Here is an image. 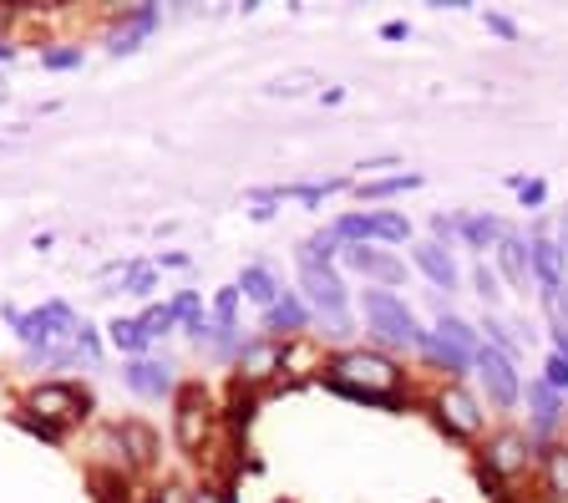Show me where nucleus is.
<instances>
[{
    "mask_svg": "<svg viewBox=\"0 0 568 503\" xmlns=\"http://www.w3.org/2000/svg\"><path fill=\"white\" fill-rule=\"evenodd\" d=\"M325 382H331L335 392L355 396V402H396L406 386V372L386 356V351L351 346V351L325 361Z\"/></svg>",
    "mask_w": 568,
    "mask_h": 503,
    "instance_id": "f257e3e1",
    "label": "nucleus"
},
{
    "mask_svg": "<svg viewBox=\"0 0 568 503\" xmlns=\"http://www.w3.org/2000/svg\"><path fill=\"white\" fill-rule=\"evenodd\" d=\"M355 311H361V321H366L371 341H381V346L416 351V356H422V346L432 341V331L422 325V315H416L412 305H406V295H396V290L366 285L361 295H355Z\"/></svg>",
    "mask_w": 568,
    "mask_h": 503,
    "instance_id": "f03ea898",
    "label": "nucleus"
},
{
    "mask_svg": "<svg viewBox=\"0 0 568 503\" xmlns=\"http://www.w3.org/2000/svg\"><path fill=\"white\" fill-rule=\"evenodd\" d=\"M300 300L310 305V315H325V321L335 325V331H351V285L341 280V270L335 264H310L300 260Z\"/></svg>",
    "mask_w": 568,
    "mask_h": 503,
    "instance_id": "7ed1b4c3",
    "label": "nucleus"
},
{
    "mask_svg": "<svg viewBox=\"0 0 568 503\" xmlns=\"http://www.w3.org/2000/svg\"><path fill=\"white\" fill-rule=\"evenodd\" d=\"M528 275H532L538 300H544L548 311H558V295H564V285H568V260H564V250L554 244L548 219H538V224L528 229Z\"/></svg>",
    "mask_w": 568,
    "mask_h": 503,
    "instance_id": "20e7f679",
    "label": "nucleus"
},
{
    "mask_svg": "<svg viewBox=\"0 0 568 503\" xmlns=\"http://www.w3.org/2000/svg\"><path fill=\"white\" fill-rule=\"evenodd\" d=\"M6 321L16 325V335L26 341V351L57 346L61 335H77V325H82L67 300H47V305H36V311H16V305H6Z\"/></svg>",
    "mask_w": 568,
    "mask_h": 503,
    "instance_id": "39448f33",
    "label": "nucleus"
},
{
    "mask_svg": "<svg viewBox=\"0 0 568 503\" xmlns=\"http://www.w3.org/2000/svg\"><path fill=\"white\" fill-rule=\"evenodd\" d=\"M335 240L341 244H406L412 240V219L390 214V209H355L335 219Z\"/></svg>",
    "mask_w": 568,
    "mask_h": 503,
    "instance_id": "423d86ee",
    "label": "nucleus"
},
{
    "mask_svg": "<svg viewBox=\"0 0 568 503\" xmlns=\"http://www.w3.org/2000/svg\"><path fill=\"white\" fill-rule=\"evenodd\" d=\"M26 412H36L41 437H57V427H67V422H77L87 412V392H77L71 382H41L26 396Z\"/></svg>",
    "mask_w": 568,
    "mask_h": 503,
    "instance_id": "0eeeda50",
    "label": "nucleus"
},
{
    "mask_svg": "<svg viewBox=\"0 0 568 503\" xmlns=\"http://www.w3.org/2000/svg\"><path fill=\"white\" fill-rule=\"evenodd\" d=\"M432 412L452 437H483L487 427V402L477 392H467L462 382H442V392L432 396Z\"/></svg>",
    "mask_w": 568,
    "mask_h": 503,
    "instance_id": "6e6552de",
    "label": "nucleus"
},
{
    "mask_svg": "<svg viewBox=\"0 0 568 503\" xmlns=\"http://www.w3.org/2000/svg\"><path fill=\"white\" fill-rule=\"evenodd\" d=\"M473 372H477V382H483V392H487V408L513 412L523 402V372H518V361H508L503 351L477 346Z\"/></svg>",
    "mask_w": 568,
    "mask_h": 503,
    "instance_id": "1a4fd4ad",
    "label": "nucleus"
},
{
    "mask_svg": "<svg viewBox=\"0 0 568 503\" xmlns=\"http://www.w3.org/2000/svg\"><path fill=\"white\" fill-rule=\"evenodd\" d=\"M173 437H178V447H183V453L203 457V447H209V437H213V402H209V392H203V386H183V392H178V402H173Z\"/></svg>",
    "mask_w": 568,
    "mask_h": 503,
    "instance_id": "9d476101",
    "label": "nucleus"
},
{
    "mask_svg": "<svg viewBox=\"0 0 568 503\" xmlns=\"http://www.w3.org/2000/svg\"><path fill=\"white\" fill-rule=\"evenodd\" d=\"M523 402H528V443H558V427L568 422V396H558L544 376H532V382H523Z\"/></svg>",
    "mask_w": 568,
    "mask_h": 503,
    "instance_id": "9b49d317",
    "label": "nucleus"
},
{
    "mask_svg": "<svg viewBox=\"0 0 568 503\" xmlns=\"http://www.w3.org/2000/svg\"><path fill=\"white\" fill-rule=\"evenodd\" d=\"M532 453H538V447L528 443V432L503 427V432H493V437H487V447H483V473H487V479L513 483V479H523V473H528Z\"/></svg>",
    "mask_w": 568,
    "mask_h": 503,
    "instance_id": "f8f14e48",
    "label": "nucleus"
},
{
    "mask_svg": "<svg viewBox=\"0 0 568 503\" xmlns=\"http://www.w3.org/2000/svg\"><path fill=\"white\" fill-rule=\"evenodd\" d=\"M341 264L351 270V275L366 280V285H381V290L406 285V264L396 260L390 250H381V244H345V250H341Z\"/></svg>",
    "mask_w": 568,
    "mask_h": 503,
    "instance_id": "ddd939ff",
    "label": "nucleus"
},
{
    "mask_svg": "<svg viewBox=\"0 0 568 503\" xmlns=\"http://www.w3.org/2000/svg\"><path fill=\"white\" fill-rule=\"evenodd\" d=\"M122 382H128V392L148 396V402H163V396H173V361L168 356H138L122 366Z\"/></svg>",
    "mask_w": 568,
    "mask_h": 503,
    "instance_id": "4468645a",
    "label": "nucleus"
},
{
    "mask_svg": "<svg viewBox=\"0 0 568 503\" xmlns=\"http://www.w3.org/2000/svg\"><path fill=\"white\" fill-rule=\"evenodd\" d=\"M239 382H270L274 372H284V341H270V335H254V341H244V351H239Z\"/></svg>",
    "mask_w": 568,
    "mask_h": 503,
    "instance_id": "2eb2a0df",
    "label": "nucleus"
},
{
    "mask_svg": "<svg viewBox=\"0 0 568 503\" xmlns=\"http://www.w3.org/2000/svg\"><path fill=\"white\" fill-rule=\"evenodd\" d=\"M412 264L422 270L426 280H432V290H462V270H457V260H452V250L447 244H437V240H416L412 244Z\"/></svg>",
    "mask_w": 568,
    "mask_h": 503,
    "instance_id": "dca6fc26",
    "label": "nucleus"
},
{
    "mask_svg": "<svg viewBox=\"0 0 568 503\" xmlns=\"http://www.w3.org/2000/svg\"><path fill=\"white\" fill-rule=\"evenodd\" d=\"M260 325H264V335H270V341H295V335L310 331V305L300 300V290H284L270 311H264Z\"/></svg>",
    "mask_w": 568,
    "mask_h": 503,
    "instance_id": "f3484780",
    "label": "nucleus"
},
{
    "mask_svg": "<svg viewBox=\"0 0 568 503\" xmlns=\"http://www.w3.org/2000/svg\"><path fill=\"white\" fill-rule=\"evenodd\" d=\"M158 26H163V11H158V6H132V11L118 16V31H112V47L106 51H112V57H132Z\"/></svg>",
    "mask_w": 568,
    "mask_h": 503,
    "instance_id": "a211bd4d",
    "label": "nucleus"
},
{
    "mask_svg": "<svg viewBox=\"0 0 568 503\" xmlns=\"http://www.w3.org/2000/svg\"><path fill=\"white\" fill-rule=\"evenodd\" d=\"M493 264H497V275H503V285L532 290V275H528V234L508 229V234L497 240V250H493Z\"/></svg>",
    "mask_w": 568,
    "mask_h": 503,
    "instance_id": "6ab92c4d",
    "label": "nucleus"
},
{
    "mask_svg": "<svg viewBox=\"0 0 568 503\" xmlns=\"http://www.w3.org/2000/svg\"><path fill=\"white\" fill-rule=\"evenodd\" d=\"M508 234V224L497 214H483V209H462L457 219V244L462 250H477V260H483L487 250H497V240Z\"/></svg>",
    "mask_w": 568,
    "mask_h": 503,
    "instance_id": "aec40b11",
    "label": "nucleus"
},
{
    "mask_svg": "<svg viewBox=\"0 0 568 503\" xmlns=\"http://www.w3.org/2000/svg\"><path fill=\"white\" fill-rule=\"evenodd\" d=\"M422 183H426V173H416V168H402V173L361 179V183H355V193H361V204H386V199H396V193H416Z\"/></svg>",
    "mask_w": 568,
    "mask_h": 503,
    "instance_id": "412c9836",
    "label": "nucleus"
},
{
    "mask_svg": "<svg viewBox=\"0 0 568 503\" xmlns=\"http://www.w3.org/2000/svg\"><path fill=\"white\" fill-rule=\"evenodd\" d=\"M538 479H544V493L554 503H568V437L538 447Z\"/></svg>",
    "mask_w": 568,
    "mask_h": 503,
    "instance_id": "4be33fe9",
    "label": "nucleus"
},
{
    "mask_svg": "<svg viewBox=\"0 0 568 503\" xmlns=\"http://www.w3.org/2000/svg\"><path fill=\"white\" fill-rule=\"evenodd\" d=\"M422 361H426V366H432V372H442V376H447V382H462V376L473 372V356H467V351H462V346H452V341H442L437 331H432V341H426V346H422Z\"/></svg>",
    "mask_w": 568,
    "mask_h": 503,
    "instance_id": "5701e85b",
    "label": "nucleus"
},
{
    "mask_svg": "<svg viewBox=\"0 0 568 503\" xmlns=\"http://www.w3.org/2000/svg\"><path fill=\"white\" fill-rule=\"evenodd\" d=\"M234 285H239V295H244V300H254V305H264V311H270L274 300L284 295V285H280V280H274V270H270V264H244V270H239V280H234Z\"/></svg>",
    "mask_w": 568,
    "mask_h": 503,
    "instance_id": "b1692460",
    "label": "nucleus"
},
{
    "mask_svg": "<svg viewBox=\"0 0 568 503\" xmlns=\"http://www.w3.org/2000/svg\"><path fill=\"white\" fill-rule=\"evenodd\" d=\"M106 341H112V346H118L128 361L148 356V346H153V341H148V331H142L138 315H118V321L106 325Z\"/></svg>",
    "mask_w": 568,
    "mask_h": 503,
    "instance_id": "393cba45",
    "label": "nucleus"
},
{
    "mask_svg": "<svg viewBox=\"0 0 568 503\" xmlns=\"http://www.w3.org/2000/svg\"><path fill=\"white\" fill-rule=\"evenodd\" d=\"M432 331H437L442 341H452V346H462L467 356H477V346H483V331H477V321H467V315H457V311H442Z\"/></svg>",
    "mask_w": 568,
    "mask_h": 503,
    "instance_id": "a878e982",
    "label": "nucleus"
},
{
    "mask_svg": "<svg viewBox=\"0 0 568 503\" xmlns=\"http://www.w3.org/2000/svg\"><path fill=\"white\" fill-rule=\"evenodd\" d=\"M467 280H473V295L477 300H487V311H497L503 305V275H497V264H487V260H473V270H467Z\"/></svg>",
    "mask_w": 568,
    "mask_h": 503,
    "instance_id": "bb28decb",
    "label": "nucleus"
},
{
    "mask_svg": "<svg viewBox=\"0 0 568 503\" xmlns=\"http://www.w3.org/2000/svg\"><path fill=\"white\" fill-rule=\"evenodd\" d=\"M118 443H122V453L132 447V463H138V467H148L158 457V437L142 427V422H122V427H118Z\"/></svg>",
    "mask_w": 568,
    "mask_h": 503,
    "instance_id": "cd10ccee",
    "label": "nucleus"
},
{
    "mask_svg": "<svg viewBox=\"0 0 568 503\" xmlns=\"http://www.w3.org/2000/svg\"><path fill=\"white\" fill-rule=\"evenodd\" d=\"M310 87H325L320 82V72H310V67H295V72H280L264 82V97H305Z\"/></svg>",
    "mask_w": 568,
    "mask_h": 503,
    "instance_id": "c85d7f7f",
    "label": "nucleus"
},
{
    "mask_svg": "<svg viewBox=\"0 0 568 503\" xmlns=\"http://www.w3.org/2000/svg\"><path fill=\"white\" fill-rule=\"evenodd\" d=\"M477 331H483V346H493V351H503L508 361H518V335H513V325L508 321H497L493 311L477 321Z\"/></svg>",
    "mask_w": 568,
    "mask_h": 503,
    "instance_id": "c756f323",
    "label": "nucleus"
},
{
    "mask_svg": "<svg viewBox=\"0 0 568 503\" xmlns=\"http://www.w3.org/2000/svg\"><path fill=\"white\" fill-rule=\"evenodd\" d=\"M213 331H239V285H224L213 295Z\"/></svg>",
    "mask_w": 568,
    "mask_h": 503,
    "instance_id": "7c9ffc66",
    "label": "nucleus"
},
{
    "mask_svg": "<svg viewBox=\"0 0 568 503\" xmlns=\"http://www.w3.org/2000/svg\"><path fill=\"white\" fill-rule=\"evenodd\" d=\"M508 189L518 193V204L528 209V214H538V209L548 204V183H544V179H523V173H513Z\"/></svg>",
    "mask_w": 568,
    "mask_h": 503,
    "instance_id": "2f4dec72",
    "label": "nucleus"
},
{
    "mask_svg": "<svg viewBox=\"0 0 568 503\" xmlns=\"http://www.w3.org/2000/svg\"><path fill=\"white\" fill-rule=\"evenodd\" d=\"M138 321H142V331H148V341H163L168 331H178V315H173V305H168V300H163V305H148Z\"/></svg>",
    "mask_w": 568,
    "mask_h": 503,
    "instance_id": "473e14b6",
    "label": "nucleus"
},
{
    "mask_svg": "<svg viewBox=\"0 0 568 503\" xmlns=\"http://www.w3.org/2000/svg\"><path fill=\"white\" fill-rule=\"evenodd\" d=\"M82 47H47L41 51V67H47V72H77V67H82Z\"/></svg>",
    "mask_w": 568,
    "mask_h": 503,
    "instance_id": "72a5a7b5",
    "label": "nucleus"
},
{
    "mask_svg": "<svg viewBox=\"0 0 568 503\" xmlns=\"http://www.w3.org/2000/svg\"><path fill=\"white\" fill-rule=\"evenodd\" d=\"M71 346H77V356L87 361V366H97L102 361V335H97V325H77V335H71Z\"/></svg>",
    "mask_w": 568,
    "mask_h": 503,
    "instance_id": "f704fd0d",
    "label": "nucleus"
},
{
    "mask_svg": "<svg viewBox=\"0 0 568 503\" xmlns=\"http://www.w3.org/2000/svg\"><path fill=\"white\" fill-rule=\"evenodd\" d=\"M168 305H173L178 325H189V321H199V315H209V311H203V295H199V290H178Z\"/></svg>",
    "mask_w": 568,
    "mask_h": 503,
    "instance_id": "c9c22d12",
    "label": "nucleus"
},
{
    "mask_svg": "<svg viewBox=\"0 0 568 503\" xmlns=\"http://www.w3.org/2000/svg\"><path fill=\"white\" fill-rule=\"evenodd\" d=\"M483 26L493 31V37H503V41H523V26L513 21V16H503V11H483Z\"/></svg>",
    "mask_w": 568,
    "mask_h": 503,
    "instance_id": "e433bc0d",
    "label": "nucleus"
},
{
    "mask_svg": "<svg viewBox=\"0 0 568 503\" xmlns=\"http://www.w3.org/2000/svg\"><path fill=\"white\" fill-rule=\"evenodd\" d=\"M544 382L554 386L558 396H568V361L554 356V351H548V361H544Z\"/></svg>",
    "mask_w": 568,
    "mask_h": 503,
    "instance_id": "4c0bfd02",
    "label": "nucleus"
},
{
    "mask_svg": "<svg viewBox=\"0 0 568 503\" xmlns=\"http://www.w3.org/2000/svg\"><path fill=\"white\" fill-rule=\"evenodd\" d=\"M457 219H462V209L457 214H432V240L452 250V244H457Z\"/></svg>",
    "mask_w": 568,
    "mask_h": 503,
    "instance_id": "58836bf2",
    "label": "nucleus"
},
{
    "mask_svg": "<svg viewBox=\"0 0 568 503\" xmlns=\"http://www.w3.org/2000/svg\"><path fill=\"white\" fill-rule=\"evenodd\" d=\"M153 503H193V489H183V483H163V489L153 493Z\"/></svg>",
    "mask_w": 568,
    "mask_h": 503,
    "instance_id": "ea45409f",
    "label": "nucleus"
},
{
    "mask_svg": "<svg viewBox=\"0 0 568 503\" xmlns=\"http://www.w3.org/2000/svg\"><path fill=\"white\" fill-rule=\"evenodd\" d=\"M381 168H396V158H390V153L366 158V163H361V179H381Z\"/></svg>",
    "mask_w": 568,
    "mask_h": 503,
    "instance_id": "a19ab883",
    "label": "nucleus"
},
{
    "mask_svg": "<svg viewBox=\"0 0 568 503\" xmlns=\"http://www.w3.org/2000/svg\"><path fill=\"white\" fill-rule=\"evenodd\" d=\"M412 37V21H386L381 26V41H406Z\"/></svg>",
    "mask_w": 568,
    "mask_h": 503,
    "instance_id": "79ce46f5",
    "label": "nucleus"
},
{
    "mask_svg": "<svg viewBox=\"0 0 568 503\" xmlns=\"http://www.w3.org/2000/svg\"><path fill=\"white\" fill-rule=\"evenodd\" d=\"M158 270H189V254H183V250L158 254Z\"/></svg>",
    "mask_w": 568,
    "mask_h": 503,
    "instance_id": "37998d69",
    "label": "nucleus"
},
{
    "mask_svg": "<svg viewBox=\"0 0 568 503\" xmlns=\"http://www.w3.org/2000/svg\"><path fill=\"white\" fill-rule=\"evenodd\" d=\"M554 244L564 250V260H568V209L558 214V224H554Z\"/></svg>",
    "mask_w": 568,
    "mask_h": 503,
    "instance_id": "c03bdc74",
    "label": "nucleus"
},
{
    "mask_svg": "<svg viewBox=\"0 0 568 503\" xmlns=\"http://www.w3.org/2000/svg\"><path fill=\"white\" fill-rule=\"evenodd\" d=\"M320 102H325V108H335V102H345V87H320Z\"/></svg>",
    "mask_w": 568,
    "mask_h": 503,
    "instance_id": "a18cd8bd",
    "label": "nucleus"
},
{
    "mask_svg": "<svg viewBox=\"0 0 568 503\" xmlns=\"http://www.w3.org/2000/svg\"><path fill=\"white\" fill-rule=\"evenodd\" d=\"M193 503H224V489H193Z\"/></svg>",
    "mask_w": 568,
    "mask_h": 503,
    "instance_id": "49530a36",
    "label": "nucleus"
},
{
    "mask_svg": "<svg viewBox=\"0 0 568 503\" xmlns=\"http://www.w3.org/2000/svg\"><path fill=\"white\" fill-rule=\"evenodd\" d=\"M248 214L260 219V224H270V219H274V204H254V209H248Z\"/></svg>",
    "mask_w": 568,
    "mask_h": 503,
    "instance_id": "de8ad7c7",
    "label": "nucleus"
},
{
    "mask_svg": "<svg viewBox=\"0 0 568 503\" xmlns=\"http://www.w3.org/2000/svg\"><path fill=\"white\" fill-rule=\"evenodd\" d=\"M558 311H564V321H568V285H564V295H558Z\"/></svg>",
    "mask_w": 568,
    "mask_h": 503,
    "instance_id": "09e8293b",
    "label": "nucleus"
},
{
    "mask_svg": "<svg viewBox=\"0 0 568 503\" xmlns=\"http://www.w3.org/2000/svg\"><path fill=\"white\" fill-rule=\"evenodd\" d=\"M16 57V47H6V41H0V61H11Z\"/></svg>",
    "mask_w": 568,
    "mask_h": 503,
    "instance_id": "8fccbe9b",
    "label": "nucleus"
},
{
    "mask_svg": "<svg viewBox=\"0 0 568 503\" xmlns=\"http://www.w3.org/2000/svg\"><path fill=\"white\" fill-rule=\"evenodd\" d=\"M0 31H6V11H0Z\"/></svg>",
    "mask_w": 568,
    "mask_h": 503,
    "instance_id": "3c124183",
    "label": "nucleus"
}]
</instances>
